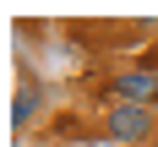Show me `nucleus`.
<instances>
[{"label": "nucleus", "mask_w": 158, "mask_h": 147, "mask_svg": "<svg viewBox=\"0 0 158 147\" xmlns=\"http://www.w3.org/2000/svg\"><path fill=\"white\" fill-rule=\"evenodd\" d=\"M109 136H114V142H142V136H153V114H147L142 104H114Z\"/></svg>", "instance_id": "f257e3e1"}, {"label": "nucleus", "mask_w": 158, "mask_h": 147, "mask_svg": "<svg viewBox=\"0 0 158 147\" xmlns=\"http://www.w3.org/2000/svg\"><path fill=\"white\" fill-rule=\"evenodd\" d=\"M153 93H158L153 71H120V76H114V98H120V104H142V109H147Z\"/></svg>", "instance_id": "f03ea898"}, {"label": "nucleus", "mask_w": 158, "mask_h": 147, "mask_svg": "<svg viewBox=\"0 0 158 147\" xmlns=\"http://www.w3.org/2000/svg\"><path fill=\"white\" fill-rule=\"evenodd\" d=\"M33 109H38V98H27V93H22V98H16V109H11V125H22Z\"/></svg>", "instance_id": "7ed1b4c3"}]
</instances>
